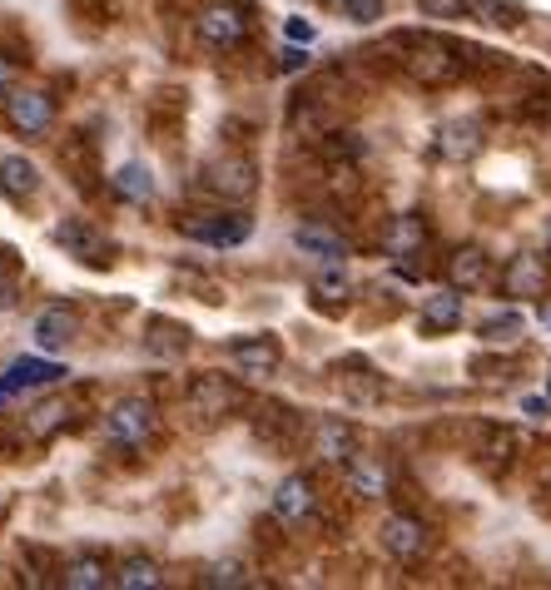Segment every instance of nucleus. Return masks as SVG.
Here are the masks:
<instances>
[{
	"label": "nucleus",
	"mask_w": 551,
	"mask_h": 590,
	"mask_svg": "<svg viewBox=\"0 0 551 590\" xmlns=\"http://www.w3.org/2000/svg\"><path fill=\"white\" fill-rule=\"evenodd\" d=\"M422 328H427V333H453V328H462V288L447 283L443 293L422 298Z\"/></svg>",
	"instance_id": "19"
},
{
	"label": "nucleus",
	"mask_w": 551,
	"mask_h": 590,
	"mask_svg": "<svg viewBox=\"0 0 551 590\" xmlns=\"http://www.w3.org/2000/svg\"><path fill=\"white\" fill-rule=\"evenodd\" d=\"M204 590H244V586H254V576H249V566L244 560H219V566H209L204 570V580H199Z\"/></svg>",
	"instance_id": "29"
},
{
	"label": "nucleus",
	"mask_w": 551,
	"mask_h": 590,
	"mask_svg": "<svg viewBox=\"0 0 551 590\" xmlns=\"http://www.w3.org/2000/svg\"><path fill=\"white\" fill-rule=\"evenodd\" d=\"M467 15H477L492 31H517L521 25V5L517 0H467Z\"/></svg>",
	"instance_id": "26"
},
{
	"label": "nucleus",
	"mask_w": 551,
	"mask_h": 590,
	"mask_svg": "<svg viewBox=\"0 0 551 590\" xmlns=\"http://www.w3.org/2000/svg\"><path fill=\"white\" fill-rule=\"evenodd\" d=\"M66 377V367L60 363H45V357H15L5 373H0V398H15V392H25V387H50Z\"/></svg>",
	"instance_id": "12"
},
{
	"label": "nucleus",
	"mask_w": 551,
	"mask_h": 590,
	"mask_svg": "<svg viewBox=\"0 0 551 590\" xmlns=\"http://www.w3.org/2000/svg\"><path fill=\"white\" fill-rule=\"evenodd\" d=\"M289 35H293V40H314V25H308V21H289Z\"/></svg>",
	"instance_id": "37"
},
{
	"label": "nucleus",
	"mask_w": 551,
	"mask_h": 590,
	"mask_svg": "<svg viewBox=\"0 0 551 590\" xmlns=\"http://www.w3.org/2000/svg\"><path fill=\"white\" fill-rule=\"evenodd\" d=\"M144 347L150 353H184L189 347V328H179V322H164V318H154L150 322V338H144Z\"/></svg>",
	"instance_id": "30"
},
{
	"label": "nucleus",
	"mask_w": 551,
	"mask_h": 590,
	"mask_svg": "<svg viewBox=\"0 0 551 590\" xmlns=\"http://www.w3.org/2000/svg\"><path fill=\"white\" fill-rule=\"evenodd\" d=\"M5 125L15 134H25V140H35V134H45L55 125V99L40 95V90H11L5 95Z\"/></svg>",
	"instance_id": "7"
},
{
	"label": "nucleus",
	"mask_w": 551,
	"mask_h": 590,
	"mask_svg": "<svg viewBox=\"0 0 551 590\" xmlns=\"http://www.w3.org/2000/svg\"><path fill=\"white\" fill-rule=\"evenodd\" d=\"M348 486H353V496H363V502H378V496H388V467H383L378 457H353V462H348Z\"/></svg>",
	"instance_id": "21"
},
{
	"label": "nucleus",
	"mask_w": 551,
	"mask_h": 590,
	"mask_svg": "<svg viewBox=\"0 0 551 590\" xmlns=\"http://www.w3.org/2000/svg\"><path fill=\"white\" fill-rule=\"evenodd\" d=\"M293 244H298L308 258H318V263H343L348 258L343 238H338L333 228H324V224H303L298 234H293Z\"/></svg>",
	"instance_id": "23"
},
{
	"label": "nucleus",
	"mask_w": 551,
	"mask_h": 590,
	"mask_svg": "<svg viewBox=\"0 0 551 590\" xmlns=\"http://www.w3.org/2000/svg\"><path fill=\"white\" fill-rule=\"evenodd\" d=\"M55 244L66 248L70 258H80V263H90V269H105L109 253H115V244L105 238V228L90 224V219H66V224H55Z\"/></svg>",
	"instance_id": "6"
},
{
	"label": "nucleus",
	"mask_w": 551,
	"mask_h": 590,
	"mask_svg": "<svg viewBox=\"0 0 551 590\" xmlns=\"http://www.w3.org/2000/svg\"><path fill=\"white\" fill-rule=\"evenodd\" d=\"M547 129H551V119H547Z\"/></svg>",
	"instance_id": "40"
},
{
	"label": "nucleus",
	"mask_w": 551,
	"mask_h": 590,
	"mask_svg": "<svg viewBox=\"0 0 551 590\" xmlns=\"http://www.w3.org/2000/svg\"><path fill=\"white\" fill-rule=\"evenodd\" d=\"M184 234L189 238H199V244H209V248H238L244 238L254 234V219L249 214H204V219H195V224H184Z\"/></svg>",
	"instance_id": "9"
},
{
	"label": "nucleus",
	"mask_w": 551,
	"mask_h": 590,
	"mask_svg": "<svg viewBox=\"0 0 551 590\" xmlns=\"http://www.w3.org/2000/svg\"><path fill=\"white\" fill-rule=\"evenodd\" d=\"M35 193H40V169H35L25 154H5V160H0V199L25 204Z\"/></svg>",
	"instance_id": "16"
},
{
	"label": "nucleus",
	"mask_w": 551,
	"mask_h": 590,
	"mask_svg": "<svg viewBox=\"0 0 551 590\" xmlns=\"http://www.w3.org/2000/svg\"><path fill=\"white\" fill-rule=\"evenodd\" d=\"M422 248H427V224H422L418 214H402V219H392L388 228H383V253L388 258H418Z\"/></svg>",
	"instance_id": "18"
},
{
	"label": "nucleus",
	"mask_w": 551,
	"mask_h": 590,
	"mask_svg": "<svg viewBox=\"0 0 551 590\" xmlns=\"http://www.w3.org/2000/svg\"><path fill=\"white\" fill-rule=\"evenodd\" d=\"M109 580H115V576H109L105 556H95V551L75 556L66 570H60V586H66V590H105Z\"/></svg>",
	"instance_id": "22"
},
{
	"label": "nucleus",
	"mask_w": 551,
	"mask_h": 590,
	"mask_svg": "<svg viewBox=\"0 0 551 590\" xmlns=\"http://www.w3.org/2000/svg\"><path fill=\"white\" fill-rule=\"evenodd\" d=\"M244 402V392H238L228 377H219V373H199L195 382H189V392H184V408L195 412L199 422H219V417H228V412Z\"/></svg>",
	"instance_id": "5"
},
{
	"label": "nucleus",
	"mask_w": 551,
	"mask_h": 590,
	"mask_svg": "<svg viewBox=\"0 0 551 590\" xmlns=\"http://www.w3.org/2000/svg\"><path fill=\"white\" fill-rule=\"evenodd\" d=\"M402 75L422 90H443L462 75V60H457V45L437 40V35H412L402 40Z\"/></svg>",
	"instance_id": "1"
},
{
	"label": "nucleus",
	"mask_w": 551,
	"mask_h": 590,
	"mask_svg": "<svg viewBox=\"0 0 551 590\" xmlns=\"http://www.w3.org/2000/svg\"><path fill=\"white\" fill-rule=\"evenodd\" d=\"M66 422H70V408H66L60 398H55V402H40V408L25 417V437H31V441H50L55 432L66 427Z\"/></svg>",
	"instance_id": "27"
},
{
	"label": "nucleus",
	"mask_w": 551,
	"mask_h": 590,
	"mask_svg": "<svg viewBox=\"0 0 551 590\" xmlns=\"http://www.w3.org/2000/svg\"><path fill=\"white\" fill-rule=\"evenodd\" d=\"M492 279V258L482 253L477 244H467V248H457L453 258H447V283L453 288H462V293H477L482 283Z\"/></svg>",
	"instance_id": "17"
},
{
	"label": "nucleus",
	"mask_w": 551,
	"mask_h": 590,
	"mask_svg": "<svg viewBox=\"0 0 551 590\" xmlns=\"http://www.w3.org/2000/svg\"><path fill=\"white\" fill-rule=\"evenodd\" d=\"M109 189H115V199H125V204H150L154 199L150 164H119L115 179H109Z\"/></svg>",
	"instance_id": "24"
},
{
	"label": "nucleus",
	"mask_w": 551,
	"mask_h": 590,
	"mask_svg": "<svg viewBox=\"0 0 551 590\" xmlns=\"http://www.w3.org/2000/svg\"><path fill=\"white\" fill-rule=\"evenodd\" d=\"M80 333V318L70 308H45L40 318H35V343L45 347V353H60V347H70Z\"/></svg>",
	"instance_id": "20"
},
{
	"label": "nucleus",
	"mask_w": 551,
	"mask_h": 590,
	"mask_svg": "<svg viewBox=\"0 0 551 590\" xmlns=\"http://www.w3.org/2000/svg\"><path fill=\"white\" fill-rule=\"evenodd\" d=\"M160 427V412H154L150 398H119L115 408L105 412V437L115 447H144Z\"/></svg>",
	"instance_id": "3"
},
{
	"label": "nucleus",
	"mask_w": 551,
	"mask_h": 590,
	"mask_svg": "<svg viewBox=\"0 0 551 590\" xmlns=\"http://www.w3.org/2000/svg\"><path fill=\"white\" fill-rule=\"evenodd\" d=\"M521 333V312H492V318L477 328V338H486V343H507V338Z\"/></svg>",
	"instance_id": "32"
},
{
	"label": "nucleus",
	"mask_w": 551,
	"mask_h": 590,
	"mask_svg": "<svg viewBox=\"0 0 551 590\" xmlns=\"http://www.w3.org/2000/svg\"><path fill=\"white\" fill-rule=\"evenodd\" d=\"M11 303H15V293H11V283H5V279H0V312H5V308H11Z\"/></svg>",
	"instance_id": "39"
},
{
	"label": "nucleus",
	"mask_w": 551,
	"mask_h": 590,
	"mask_svg": "<svg viewBox=\"0 0 551 590\" xmlns=\"http://www.w3.org/2000/svg\"><path fill=\"white\" fill-rule=\"evenodd\" d=\"M318 506V492L308 476H283L279 492H273V516L279 521H308Z\"/></svg>",
	"instance_id": "15"
},
{
	"label": "nucleus",
	"mask_w": 551,
	"mask_h": 590,
	"mask_svg": "<svg viewBox=\"0 0 551 590\" xmlns=\"http://www.w3.org/2000/svg\"><path fill=\"white\" fill-rule=\"evenodd\" d=\"M204 189L228 199V204H244V199H254V189H259V169H254L249 154H219L204 169Z\"/></svg>",
	"instance_id": "4"
},
{
	"label": "nucleus",
	"mask_w": 551,
	"mask_h": 590,
	"mask_svg": "<svg viewBox=\"0 0 551 590\" xmlns=\"http://www.w3.org/2000/svg\"><path fill=\"white\" fill-rule=\"evenodd\" d=\"M512 451H517V437H512V432H492L486 447H482V457H486V467H507Z\"/></svg>",
	"instance_id": "33"
},
{
	"label": "nucleus",
	"mask_w": 551,
	"mask_h": 590,
	"mask_svg": "<svg viewBox=\"0 0 551 590\" xmlns=\"http://www.w3.org/2000/svg\"><path fill=\"white\" fill-rule=\"evenodd\" d=\"M547 283H551L547 258L541 253H517L507 269H502V298H541Z\"/></svg>",
	"instance_id": "10"
},
{
	"label": "nucleus",
	"mask_w": 551,
	"mask_h": 590,
	"mask_svg": "<svg viewBox=\"0 0 551 590\" xmlns=\"http://www.w3.org/2000/svg\"><path fill=\"white\" fill-rule=\"evenodd\" d=\"M348 293H353V283H348L343 263H324V273L314 279V303H318V308H328V312L343 308Z\"/></svg>",
	"instance_id": "25"
},
{
	"label": "nucleus",
	"mask_w": 551,
	"mask_h": 590,
	"mask_svg": "<svg viewBox=\"0 0 551 590\" xmlns=\"http://www.w3.org/2000/svg\"><path fill=\"white\" fill-rule=\"evenodd\" d=\"M378 541H383V551H388L392 560H402V566H412V560H418L422 551H427V527H422L418 516L398 511V516H388V521H383Z\"/></svg>",
	"instance_id": "8"
},
{
	"label": "nucleus",
	"mask_w": 551,
	"mask_h": 590,
	"mask_svg": "<svg viewBox=\"0 0 551 590\" xmlns=\"http://www.w3.org/2000/svg\"><path fill=\"white\" fill-rule=\"evenodd\" d=\"M11 90H15V64L5 60V55H0V99L11 95Z\"/></svg>",
	"instance_id": "36"
},
{
	"label": "nucleus",
	"mask_w": 551,
	"mask_h": 590,
	"mask_svg": "<svg viewBox=\"0 0 551 590\" xmlns=\"http://www.w3.org/2000/svg\"><path fill=\"white\" fill-rule=\"evenodd\" d=\"M314 457L318 462H328V467H348L357 457V432L348 427V422H318V432H314Z\"/></svg>",
	"instance_id": "14"
},
{
	"label": "nucleus",
	"mask_w": 551,
	"mask_h": 590,
	"mask_svg": "<svg viewBox=\"0 0 551 590\" xmlns=\"http://www.w3.org/2000/svg\"><path fill=\"white\" fill-rule=\"evenodd\" d=\"M437 154H443L447 164H472L477 154H482V125H477V119H447V125L437 129Z\"/></svg>",
	"instance_id": "13"
},
{
	"label": "nucleus",
	"mask_w": 551,
	"mask_h": 590,
	"mask_svg": "<svg viewBox=\"0 0 551 590\" xmlns=\"http://www.w3.org/2000/svg\"><path fill=\"white\" fill-rule=\"evenodd\" d=\"M343 11H348V21L373 25V21H383V0H343Z\"/></svg>",
	"instance_id": "35"
},
{
	"label": "nucleus",
	"mask_w": 551,
	"mask_h": 590,
	"mask_svg": "<svg viewBox=\"0 0 551 590\" xmlns=\"http://www.w3.org/2000/svg\"><path fill=\"white\" fill-rule=\"evenodd\" d=\"M418 11L427 15V21H462L467 0H418Z\"/></svg>",
	"instance_id": "34"
},
{
	"label": "nucleus",
	"mask_w": 551,
	"mask_h": 590,
	"mask_svg": "<svg viewBox=\"0 0 551 590\" xmlns=\"http://www.w3.org/2000/svg\"><path fill=\"white\" fill-rule=\"evenodd\" d=\"M228 363H234V373H244V377H273L283 363V353H279L273 338H234V343H228Z\"/></svg>",
	"instance_id": "11"
},
{
	"label": "nucleus",
	"mask_w": 551,
	"mask_h": 590,
	"mask_svg": "<svg viewBox=\"0 0 551 590\" xmlns=\"http://www.w3.org/2000/svg\"><path fill=\"white\" fill-rule=\"evenodd\" d=\"M195 31L209 50H238V45L249 40V11H244L238 0H214V5L199 11Z\"/></svg>",
	"instance_id": "2"
},
{
	"label": "nucleus",
	"mask_w": 551,
	"mask_h": 590,
	"mask_svg": "<svg viewBox=\"0 0 551 590\" xmlns=\"http://www.w3.org/2000/svg\"><path fill=\"white\" fill-rule=\"evenodd\" d=\"M348 373L353 377H338V387H343L353 402H378V392H383V382L373 377V367H363V363H348Z\"/></svg>",
	"instance_id": "31"
},
{
	"label": "nucleus",
	"mask_w": 551,
	"mask_h": 590,
	"mask_svg": "<svg viewBox=\"0 0 551 590\" xmlns=\"http://www.w3.org/2000/svg\"><path fill=\"white\" fill-rule=\"evenodd\" d=\"M115 586L119 590H154L160 586V566H154L150 556H130L125 566L115 570Z\"/></svg>",
	"instance_id": "28"
},
{
	"label": "nucleus",
	"mask_w": 551,
	"mask_h": 590,
	"mask_svg": "<svg viewBox=\"0 0 551 590\" xmlns=\"http://www.w3.org/2000/svg\"><path fill=\"white\" fill-rule=\"evenodd\" d=\"M11 457H15V437L11 432H0V462H11Z\"/></svg>",
	"instance_id": "38"
}]
</instances>
